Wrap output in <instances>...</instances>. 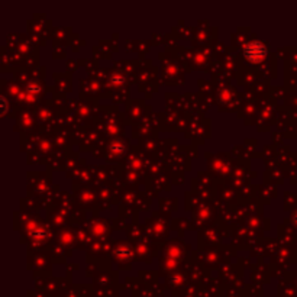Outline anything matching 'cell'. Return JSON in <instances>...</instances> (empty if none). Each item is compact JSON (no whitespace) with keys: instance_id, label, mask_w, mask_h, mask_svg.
Here are the masks:
<instances>
[{"instance_id":"obj_1","label":"cell","mask_w":297,"mask_h":297,"mask_svg":"<svg viewBox=\"0 0 297 297\" xmlns=\"http://www.w3.org/2000/svg\"><path fill=\"white\" fill-rule=\"evenodd\" d=\"M267 54V47L261 41H251L244 48V55L248 58L249 61H261Z\"/></svg>"}]
</instances>
